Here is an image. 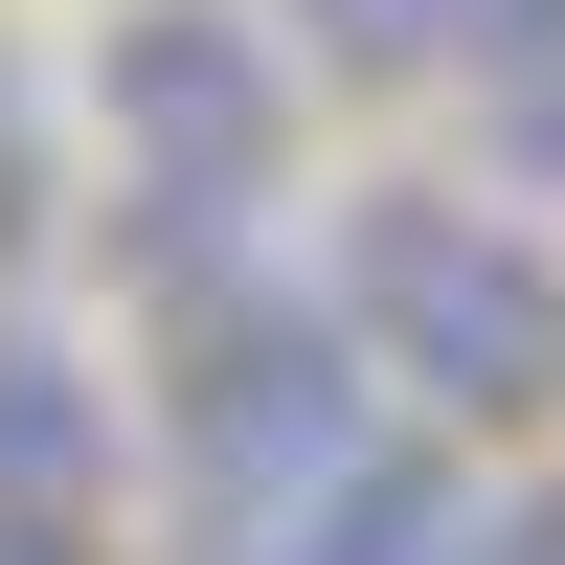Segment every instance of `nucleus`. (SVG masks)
I'll return each mask as SVG.
<instances>
[{
	"label": "nucleus",
	"instance_id": "obj_1",
	"mask_svg": "<svg viewBox=\"0 0 565 565\" xmlns=\"http://www.w3.org/2000/svg\"><path fill=\"white\" fill-rule=\"evenodd\" d=\"M340 317H362V362L430 385V407H543L565 385V271L498 204H430V181L340 226Z\"/></svg>",
	"mask_w": 565,
	"mask_h": 565
},
{
	"label": "nucleus",
	"instance_id": "obj_2",
	"mask_svg": "<svg viewBox=\"0 0 565 565\" xmlns=\"http://www.w3.org/2000/svg\"><path fill=\"white\" fill-rule=\"evenodd\" d=\"M362 452H385V362H362V317H340V340H317V317H204V385H181V498H204V543L317 521Z\"/></svg>",
	"mask_w": 565,
	"mask_h": 565
},
{
	"label": "nucleus",
	"instance_id": "obj_3",
	"mask_svg": "<svg viewBox=\"0 0 565 565\" xmlns=\"http://www.w3.org/2000/svg\"><path fill=\"white\" fill-rule=\"evenodd\" d=\"M90 114L136 136V181H204V204H271V159H295V68L226 0H136L90 45Z\"/></svg>",
	"mask_w": 565,
	"mask_h": 565
},
{
	"label": "nucleus",
	"instance_id": "obj_4",
	"mask_svg": "<svg viewBox=\"0 0 565 565\" xmlns=\"http://www.w3.org/2000/svg\"><path fill=\"white\" fill-rule=\"evenodd\" d=\"M476 543H498V521L430 476V452H362L317 521H271V543H226V565H476Z\"/></svg>",
	"mask_w": 565,
	"mask_h": 565
},
{
	"label": "nucleus",
	"instance_id": "obj_5",
	"mask_svg": "<svg viewBox=\"0 0 565 565\" xmlns=\"http://www.w3.org/2000/svg\"><path fill=\"white\" fill-rule=\"evenodd\" d=\"M90 476H114V430H90L68 340H0V498H90Z\"/></svg>",
	"mask_w": 565,
	"mask_h": 565
},
{
	"label": "nucleus",
	"instance_id": "obj_6",
	"mask_svg": "<svg viewBox=\"0 0 565 565\" xmlns=\"http://www.w3.org/2000/svg\"><path fill=\"white\" fill-rule=\"evenodd\" d=\"M452 90L498 114V159H521V181H565V0H521V23H498Z\"/></svg>",
	"mask_w": 565,
	"mask_h": 565
},
{
	"label": "nucleus",
	"instance_id": "obj_7",
	"mask_svg": "<svg viewBox=\"0 0 565 565\" xmlns=\"http://www.w3.org/2000/svg\"><path fill=\"white\" fill-rule=\"evenodd\" d=\"M295 23H317V68H476L521 0H295Z\"/></svg>",
	"mask_w": 565,
	"mask_h": 565
},
{
	"label": "nucleus",
	"instance_id": "obj_8",
	"mask_svg": "<svg viewBox=\"0 0 565 565\" xmlns=\"http://www.w3.org/2000/svg\"><path fill=\"white\" fill-rule=\"evenodd\" d=\"M0 565H90V498H0Z\"/></svg>",
	"mask_w": 565,
	"mask_h": 565
}]
</instances>
